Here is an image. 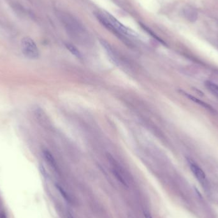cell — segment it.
Segmentation results:
<instances>
[{
  "mask_svg": "<svg viewBox=\"0 0 218 218\" xmlns=\"http://www.w3.org/2000/svg\"><path fill=\"white\" fill-rule=\"evenodd\" d=\"M21 49L23 54L29 59L35 60L38 58L40 53L38 47L31 38L26 36L22 39Z\"/></svg>",
  "mask_w": 218,
  "mask_h": 218,
  "instance_id": "1",
  "label": "cell"
},
{
  "mask_svg": "<svg viewBox=\"0 0 218 218\" xmlns=\"http://www.w3.org/2000/svg\"><path fill=\"white\" fill-rule=\"evenodd\" d=\"M57 190L60 191V192L61 193V194L62 195V196L65 198V200H67L68 201H71V198L70 197L68 196V195L66 193V192H65L64 190H63V189L60 187V186H57Z\"/></svg>",
  "mask_w": 218,
  "mask_h": 218,
  "instance_id": "10",
  "label": "cell"
},
{
  "mask_svg": "<svg viewBox=\"0 0 218 218\" xmlns=\"http://www.w3.org/2000/svg\"><path fill=\"white\" fill-rule=\"evenodd\" d=\"M40 172H41V173H42V175H43V176H44L45 177H46V176H47V172H46V170H45L44 167H43V165H40Z\"/></svg>",
  "mask_w": 218,
  "mask_h": 218,
  "instance_id": "11",
  "label": "cell"
},
{
  "mask_svg": "<svg viewBox=\"0 0 218 218\" xmlns=\"http://www.w3.org/2000/svg\"><path fill=\"white\" fill-rule=\"evenodd\" d=\"M106 17L108 19V20L111 22L112 26L115 27V29L117 30L120 34L125 35L126 36H132V37H138V34L134 31L133 30H131V29L127 27L124 25H123L122 23H121L119 21H118L115 17H114L112 16L109 13H106L105 15Z\"/></svg>",
  "mask_w": 218,
  "mask_h": 218,
  "instance_id": "2",
  "label": "cell"
},
{
  "mask_svg": "<svg viewBox=\"0 0 218 218\" xmlns=\"http://www.w3.org/2000/svg\"><path fill=\"white\" fill-rule=\"evenodd\" d=\"M185 95H186V96L187 98H190L191 100H192V101H195V102H196V103L198 104L199 105H201L202 107H204V108H206V109H208V110H213V109H212V107H211L210 105H208V104H207L206 103L203 102V101H201V100L198 99V98H195V96H191V95H190V94H187V93H185Z\"/></svg>",
  "mask_w": 218,
  "mask_h": 218,
  "instance_id": "7",
  "label": "cell"
},
{
  "mask_svg": "<svg viewBox=\"0 0 218 218\" xmlns=\"http://www.w3.org/2000/svg\"><path fill=\"white\" fill-rule=\"evenodd\" d=\"M101 45H102V46L104 47V48L105 49V51L107 52V54L109 57L110 58V61L114 64H117L118 63L117 58H116V57L115 56V54H114L112 49H111L110 46L108 44V43L106 42L104 40H101Z\"/></svg>",
  "mask_w": 218,
  "mask_h": 218,
  "instance_id": "5",
  "label": "cell"
},
{
  "mask_svg": "<svg viewBox=\"0 0 218 218\" xmlns=\"http://www.w3.org/2000/svg\"><path fill=\"white\" fill-rule=\"evenodd\" d=\"M43 155H44L45 158L46 159L47 162L54 168H56V164L54 159L52 156V155L48 151H43Z\"/></svg>",
  "mask_w": 218,
  "mask_h": 218,
  "instance_id": "9",
  "label": "cell"
},
{
  "mask_svg": "<svg viewBox=\"0 0 218 218\" xmlns=\"http://www.w3.org/2000/svg\"><path fill=\"white\" fill-rule=\"evenodd\" d=\"M189 165H190V169L196 178L200 182L205 183V182L206 181V176L203 170L196 163L191 160H189Z\"/></svg>",
  "mask_w": 218,
  "mask_h": 218,
  "instance_id": "3",
  "label": "cell"
},
{
  "mask_svg": "<svg viewBox=\"0 0 218 218\" xmlns=\"http://www.w3.org/2000/svg\"><path fill=\"white\" fill-rule=\"evenodd\" d=\"M2 218H6V216H5V215L4 214H2Z\"/></svg>",
  "mask_w": 218,
  "mask_h": 218,
  "instance_id": "12",
  "label": "cell"
},
{
  "mask_svg": "<svg viewBox=\"0 0 218 218\" xmlns=\"http://www.w3.org/2000/svg\"><path fill=\"white\" fill-rule=\"evenodd\" d=\"M206 85L207 89L218 98V85L211 81L206 82Z\"/></svg>",
  "mask_w": 218,
  "mask_h": 218,
  "instance_id": "6",
  "label": "cell"
},
{
  "mask_svg": "<svg viewBox=\"0 0 218 218\" xmlns=\"http://www.w3.org/2000/svg\"><path fill=\"white\" fill-rule=\"evenodd\" d=\"M184 16L187 21L191 22H195L198 19V13L196 11L190 7H187L184 10Z\"/></svg>",
  "mask_w": 218,
  "mask_h": 218,
  "instance_id": "4",
  "label": "cell"
},
{
  "mask_svg": "<svg viewBox=\"0 0 218 218\" xmlns=\"http://www.w3.org/2000/svg\"><path fill=\"white\" fill-rule=\"evenodd\" d=\"M66 47L73 55H74L75 57L78 58L82 57L81 54L79 52V51L77 49V48H76L74 46L71 44V43H66Z\"/></svg>",
  "mask_w": 218,
  "mask_h": 218,
  "instance_id": "8",
  "label": "cell"
}]
</instances>
